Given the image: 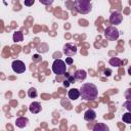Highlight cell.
I'll list each match as a JSON object with an SVG mask.
<instances>
[{"instance_id": "obj_13", "label": "cell", "mask_w": 131, "mask_h": 131, "mask_svg": "<svg viewBox=\"0 0 131 131\" xmlns=\"http://www.w3.org/2000/svg\"><path fill=\"white\" fill-rule=\"evenodd\" d=\"M107 130H108V127L103 123H97L93 127V131H107Z\"/></svg>"}, {"instance_id": "obj_2", "label": "cell", "mask_w": 131, "mask_h": 131, "mask_svg": "<svg viewBox=\"0 0 131 131\" xmlns=\"http://www.w3.org/2000/svg\"><path fill=\"white\" fill-rule=\"evenodd\" d=\"M74 7L77 10V12L81 14H87L91 11L92 5L90 0H75Z\"/></svg>"}, {"instance_id": "obj_3", "label": "cell", "mask_w": 131, "mask_h": 131, "mask_svg": "<svg viewBox=\"0 0 131 131\" xmlns=\"http://www.w3.org/2000/svg\"><path fill=\"white\" fill-rule=\"evenodd\" d=\"M52 72L56 75H64L67 73V63L61 59H55L52 63Z\"/></svg>"}, {"instance_id": "obj_15", "label": "cell", "mask_w": 131, "mask_h": 131, "mask_svg": "<svg viewBox=\"0 0 131 131\" xmlns=\"http://www.w3.org/2000/svg\"><path fill=\"white\" fill-rule=\"evenodd\" d=\"M110 64L113 67H120L122 66V60L118 57H113L110 59Z\"/></svg>"}, {"instance_id": "obj_6", "label": "cell", "mask_w": 131, "mask_h": 131, "mask_svg": "<svg viewBox=\"0 0 131 131\" xmlns=\"http://www.w3.org/2000/svg\"><path fill=\"white\" fill-rule=\"evenodd\" d=\"M63 53L67 56H70V57L74 56L77 53V46L74 45V44H71V43L64 44V46H63Z\"/></svg>"}, {"instance_id": "obj_17", "label": "cell", "mask_w": 131, "mask_h": 131, "mask_svg": "<svg viewBox=\"0 0 131 131\" xmlns=\"http://www.w3.org/2000/svg\"><path fill=\"white\" fill-rule=\"evenodd\" d=\"M28 95H29V97H30V98H35V97H37V95H38L37 90H36L34 87L30 88V89L28 90Z\"/></svg>"}, {"instance_id": "obj_5", "label": "cell", "mask_w": 131, "mask_h": 131, "mask_svg": "<svg viewBox=\"0 0 131 131\" xmlns=\"http://www.w3.org/2000/svg\"><path fill=\"white\" fill-rule=\"evenodd\" d=\"M11 68H12L13 72L16 73V74H21V73H24V72L26 71V66H25V63H24L21 60H17V59L12 61Z\"/></svg>"}, {"instance_id": "obj_24", "label": "cell", "mask_w": 131, "mask_h": 131, "mask_svg": "<svg viewBox=\"0 0 131 131\" xmlns=\"http://www.w3.org/2000/svg\"><path fill=\"white\" fill-rule=\"evenodd\" d=\"M66 63H67V64H72V63H73V58L70 57V56L67 57V58H66Z\"/></svg>"}, {"instance_id": "obj_14", "label": "cell", "mask_w": 131, "mask_h": 131, "mask_svg": "<svg viewBox=\"0 0 131 131\" xmlns=\"http://www.w3.org/2000/svg\"><path fill=\"white\" fill-rule=\"evenodd\" d=\"M24 40V35L20 31H17L13 34V41L14 42H21Z\"/></svg>"}, {"instance_id": "obj_7", "label": "cell", "mask_w": 131, "mask_h": 131, "mask_svg": "<svg viewBox=\"0 0 131 131\" xmlns=\"http://www.w3.org/2000/svg\"><path fill=\"white\" fill-rule=\"evenodd\" d=\"M123 20V15L121 12L119 11H114L112 12L111 16H110V23L112 25H120Z\"/></svg>"}, {"instance_id": "obj_19", "label": "cell", "mask_w": 131, "mask_h": 131, "mask_svg": "<svg viewBox=\"0 0 131 131\" xmlns=\"http://www.w3.org/2000/svg\"><path fill=\"white\" fill-rule=\"evenodd\" d=\"M123 106H124V107H126V108L128 110V112H130V113H131V100H129V99H128L126 102H124Z\"/></svg>"}, {"instance_id": "obj_16", "label": "cell", "mask_w": 131, "mask_h": 131, "mask_svg": "<svg viewBox=\"0 0 131 131\" xmlns=\"http://www.w3.org/2000/svg\"><path fill=\"white\" fill-rule=\"evenodd\" d=\"M122 119H123V122H124V123L131 124V113H130V112H128V113L123 114Z\"/></svg>"}, {"instance_id": "obj_21", "label": "cell", "mask_w": 131, "mask_h": 131, "mask_svg": "<svg viewBox=\"0 0 131 131\" xmlns=\"http://www.w3.org/2000/svg\"><path fill=\"white\" fill-rule=\"evenodd\" d=\"M125 97H126L127 99L131 100V88H129V89L126 90V92H125Z\"/></svg>"}, {"instance_id": "obj_12", "label": "cell", "mask_w": 131, "mask_h": 131, "mask_svg": "<svg viewBox=\"0 0 131 131\" xmlns=\"http://www.w3.org/2000/svg\"><path fill=\"white\" fill-rule=\"evenodd\" d=\"M29 123V120L28 118H25V117H20V118H17L16 121H15V125L18 127V128H24L28 125Z\"/></svg>"}, {"instance_id": "obj_1", "label": "cell", "mask_w": 131, "mask_h": 131, "mask_svg": "<svg viewBox=\"0 0 131 131\" xmlns=\"http://www.w3.org/2000/svg\"><path fill=\"white\" fill-rule=\"evenodd\" d=\"M80 94L85 100H94L98 95V89L93 83H85L81 85Z\"/></svg>"}, {"instance_id": "obj_25", "label": "cell", "mask_w": 131, "mask_h": 131, "mask_svg": "<svg viewBox=\"0 0 131 131\" xmlns=\"http://www.w3.org/2000/svg\"><path fill=\"white\" fill-rule=\"evenodd\" d=\"M33 60H34V61H38V60H41V57H40L38 54H35V55L33 56Z\"/></svg>"}, {"instance_id": "obj_20", "label": "cell", "mask_w": 131, "mask_h": 131, "mask_svg": "<svg viewBox=\"0 0 131 131\" xmlns=\"http://www.w3.org/2000/svg\"><path fill=\"white\" fill-rule=\"evenodd\" d=\"M39 1H40V3H42L44 5H51L54 0H39Z\"/></svg>"}, {"instance_id": "obj_26", "label": "cell", "mask_w": 131, "mask_h": 131, "mask_svg": "<svg viewBox=\"0 0 131 131\" xmlns=\"http://www.w3.org/2000/svg\"><path fill=\"white\" fill-rule=\"evenodd\" d=\"M70 84H71V83H70L68 80H64V81H63V86H64V87H68Z\"/></svg>"}, {"instance_id": "obj_9", "label": "cell", "mask_w": 131, "mask_h": 131, "mask_svg": "<svg viewBox=\"0 0 131 131\" xmlns=\"http://www.w3.org/2000/svg\"><path fill=\"white\" fill-rule=\"evenodd\" d=\"M95 118H96V114L93 110H87L84 114V119L87 122H92L95 120Z\"/></svg>"}, {"instance_id": "obj_11", "label": "cell", "mask_w": 131, "mask_h": 131, "mask_svg": "<svg viewBox=\"0 0 131 131\" xmlns=\"http://www.w3.org/2000/svg\"><path fill=\"white\" fill-rule=\"evenodd\" d=\"M29 111L32 113V114H38L40 111H41V105L39 102L37 101H33L30 106H29Z\"/></svg>"}, {"instance_id": "obj_27", "label": "cell", "mask_w": 131, "mask_h": 131, "mask_svg": "<svg viewBox=\"0 0 131 131\" xmlns=\"http://www.w3.org/2000/svg\"><path fill=\"white\" fill-rule=\"evenodd\" d=\"M128 74L131 76V67H129V69H128Z\"/></svg>"}, {"instance_id": "obj_23", "label": "cell", "mask_w": 131, "mask_h": 131, "mask_svg": "<svg viewBox=\"0 0 131 131\" xmlns=\"http://www.w3.org/2000/svg\"><path fill=\"white\" fill-rule=\"evenodd\" d=\"M103 74H104V76L110 77V76L112 75V70H110V69H105V70L103 71Z\"/></svg>"}, {"instance_id": "obj_10", "label": "cell", "mask_w": 131, "mask_h": 131, "mask_svg": "<svg viewBox=\"0 0 131 131\" xmlns=\"http://www.w3.org/2000/svg\"><path fill=\"white\" fill-rule=\"evenodd\" d=\"M74 77H75L76 80H78V81H83V80L86 79L87 73H86V71H84V70H77V71L75 72V74H74Z\"/></svg>"}, {"instance_id": "obj_8", "label": "cell", "mask_w": 131, "mask_h": 131, "mask_svg": "<svg viewBox=\"0 0 131 131\" xmlns=\"http://www.w3.org/2000/svg\"><path fill=\"white\" fill-rule=\"evenodd\" d=\"M80 95H81V94H80V89H77V88H73V89L69 90V92H68V96H69V98H70L71 100H76V99H78Z\"/></svg>"}, {"instance_id": "obj_18", "label": "cell", "mask_w": 131, "mask_h": 131, "mask_svg": "<svg viewBox=\"0 0 131 131\" xmlns=\"http://www.w3.org/2000/svg\"><path fill=\"white\" fill-rule=\"evenodd\" d=\"M66 75V77H67V80L72 84V83H75V81H76V78L74 77V76H71V75H69L68 73H66L64 74Z\"/></svg>"}, {"instance_id": "obj_4", "label": "cell", "mask_w": 131, "mask_h": 131, "mask_svg": "<svg viewBox=\"0 0 131 131\" xmlns=\"http://www.w3.org/2000/svg\"><path fill=\"white\" fill-rule=\"evenodd\" d=\"M119 31L115 27H107L104 30V37L108 40H117L119 38Z\"/></svg>"}, {"instance_id": "obj_22", "label": "cell", "mask_w": 131, "mask_h": 131, "mask_svg": "<svg viewBox=\"0 0 131 131\" xmlns=\"http://www.w3.org/2000/svg\"><path fill=\"white\" fill-rule=\"evenodd\" d=\"M34 2H35V0H24V3L26 6H32L34 4Z\"/></svg>"}]
</instances>
